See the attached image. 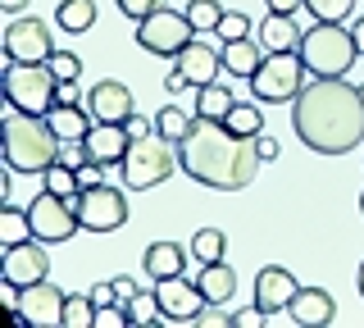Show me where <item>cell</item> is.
Segmentation results:
<instances>
[{
	"label": "cell",
	"mask_w": 364,
	"mask_h": 328,
	"mask_svg": "<svg viewBox=\"0 0 364 328\" xmlns=\"http://www.w3.org/2000/svg\"><path fill=\"white\" fill-rule=\"evenodd\" d=\"M291 123L314 155H346L364 142V96L346 78H314L291 100Z\"/></svg>",
	"instance_id": "cell-1"
},
{
	"label": "cell",
	"mask_w": 364,
	"mask_h": 328,
	"mask_svg": "<svg viewBox=\"0 0 364 328\" xmlns=\"http://www.w3.org/2000/svg\"><path fill=\"white\" fill-rule=\"evenodd\" d=\"M178 160H182V174L196 178L200 187H214V191L250 187L259 164H264L255 137H242L223 119H205V115L191 119L187 137L178 142Z\"/></svg>",
	"instance_id": "cell-2"
},
{
	"label": "cell",
	"mask_w": 364,
	"mask_h": 328,
	"mask_svg": "<svg viewBox=\"0 0 364 328\" xmlns=\"http://www.w3.org/2000/svg\"><path fill=\"white\" fill-rule=\"evenodd\" d=\"M0 146H5V164L9 174H46L55 160L64 155V142L55 137L46 115H5L0 123Z\"/></svg>",
	"instance_id": "cell-3"
},
{
	"label": "cell",
	"mask_w": 364,
	"mask_h": 328,
	"mask_svg": "<svg viewBox=\"0 0 364 328\" xmlns=\"http://www.w3.org/2000/svg\"><path fill=\"white\" fill-rule=\"evenodd\" d=\"M355 32L341 28V23H323L314 18V28H305L301 37V60L314 78H346V69L355 64Z\"/></svg>",
	"instance_id": "cell-4"
},
{
	"label": "cell",
	"mask_w": 364,
	"mask_h": 328,
	"mask_svg": "<svg viewBox=\"0 0 364 328\" xmlns=\"http://www.w3.org/2000/svg\"><path fill=\"white\" fill-rule=\"evenodd\" d=\"M178 164H182V160H178V142H168V137H159V132H151V137H136V142L128 146L119 174H123V183H128L132 191H146V187L168 183Z\"/></svg>",
	"instance_id": "cell-5"
},
{
	"label": "cell",
	"mask_w": 364,
	"mask_h": 328,
	"mask_svg": "<svg viewBox=\"0 0 364 328\" xmlns=\"http://www.w3.org/2000/svg\"><path fill=\"white\" fill-rule=\"evenodd\" d=\"M60 78L50 64H23V60H5V100L23 115H46L55 105Z\"/></svg>",
	"instance_id": "cell-6"
},
{
	"label": "cell",
	"mask_w": 364,
	"mask_h": 328,
	"mask_svg": "<svg viewBox=\"0 0 364 328\" xmlns=\"http://www.w3.org/2000/svg\"><path fill=\"white\" fill-rule=\"evenodd\" d=\"M305 73H310V69H305L301 51H282V55H269L246 83H250V96H255V100H264V105H282V100L301 96Z\"/></svg>",
	"instance_id": "cell-7"
},
{
	"label": "cell",
	"mask_w": 364,
	"mask_h": 328,
	"mask_svg": "<svg viewBox=\"0 0 364 328\" xmlns=\"http://www.w3.org/2000/svg\"><path fill=\"white\" fill-rule=\"evenodd\" d=\"M191 37H196V28H191L187 9L178 14V9L159 5L155 14L136 18V46H141L146 55H159V60H178Z\"/></svg>",
	"instance_id": "cell-8"
},
{
	"label": "cell",
	"mask_w": 364,
	"mask_h": 328,
	"mask_svg": "<svg viewBox=\"0 0 364 328\" xmlns=\"http://www.w3.org/2000/svg\"><path fill=\"white\" fill-rule=\"evenodd\" d=\"M28 219H32V237H41L46 246H60V242H68V237L82 228V219H77V201L55 196V191L32 196Z\"/></svg>",
	"instance_id": "cell-9"
},
{
	"label": "cell",
	"mask_w": 364,
	"mask_h": 328,
	"mask_svg": "<svg viewBox=\"0 0 364 328\" xmlns=\"http://www.w3.org/2000/svg\"><path fill=\"white\" fill-rule=\"evenodd\" d=\"M77 219H82L87 233H114L128 223V196L109 183L82 187L77 191Z\"/></svg>",
	"instance_id": "cell-10"
},
{
	"label": "cell",
	"mask_w": 364,
	"mask_h": 328,
	"mask_svg": "<svg viewBox=\"0 0 364 328\" xmlns=\"http://www.w3.org/2000/svg\"><path fill=\"white\" fill-rule=\"evenodd\" d=\"M55 55V32L41 18H14L5 28V60H23V64H46Z\"/></svg>",
	"instance_id": "cell-11"
},
{
	"label": "cell",
	"mask_w": 364,
	"mask_h": 328,
	"mask_svg": "<svg viewBox=\"0 0 364 328\" xmlns=\"http://www.w3.org/2000/svg\"><path fill=\"white\" fill-rule=\"evenodd\" d=\"M50 274V255H46L41 237H28L18 246H5V260H0V278L14 282V287H32Z\"/></svg>",
	"instance_id": "cell-12"
},
{
	"label": "cell",
	"mask_w": 364,
	"mask_h": 328,
	"mask_svg": "<svg viewBox=\"0 0 364 328\" xmlns=\"http://www.w3.org/2000/svg\"><path fill=\"white\" fill-rule=\"evenodd\" d=\"M18 319L37 328H64V292L46 278L32 287H18Z\"/></svg>",
	"instance_id": "cell-13"
},
{
	"label": "cell",
	"mask_w": 364,
	"mask_h": 328,
	"mask_svg": "<svg viewBox=\"0 0 364 328\" xmlns=\"http://www.w3.org/2000/svg\"><path fill=\"white\" fill-rule=\"evenodd\" d=\"M155 297H159V310H164V319H178V324H191V319L205 310V305H210V301H205V292H200V282H191L187 274L159 278Z\"/></svg>",
	"instance_id": "cell-14"
},
{
	"label": "cell",
	"mask_w": 364,
	"mask_h": 328,
	"mask_svg": "<svg viewBox=\"0 0 364 328\" xmlns=\"http://www.w3.org/2000/svg\"><path fill=\"white\" fill-rule=\"evenodd\" d=\"M87 110H91L96 123H128L136 115L128 83H119V78H105V83L91 87V92H87Z\"/></svg>",
	"instance_id": "cell-15"
},
{
	"label": "cell",
	"mask_w": 364,
	"mask_h": 328,
	"mask_svg": "<svg viewBox=\"0 0 364 328\" xmlns=\"http://www.w3.org/2000/svg\"><path fill=\"white\" fill-rule=\"evenodd\" d=\"M296 292H301V282H296L291 269H282V265H264L255 274V305L264 314H282Z\"/></svg>",
	"instance_id": "cell-16"
},
{
	"label": "cell",
	"mask_w": 364,
	"mask_h": 328,
	"mask_svg": "<svg viewBox=\"0 0 364 328\" xmlns=\"http://www.w3.org/2000/svg\"><path fill=\"white\" fill-rule=\"evenodd\" d=\"M173 69L187 78L191 87H205V83H219V69H223V55L214 46H205V41L191 37L187 46H182V55L173 60Z\"/></svg>",
	"instance_id": "cell-17"
},
{
	"label": "cell",
	"mask_w": 364,
	"mask_h": 328,
	"mask_svg": "<svg viewBox=\"0 0 364 328\" xmlns=\"http://www.w3.org/2000/svg\"><path fill=\"white\" fill-rule=\"evenodd\" d=\"M128 146H132V137H128V128H123V123H96V128H91V137H87V155L100 169H119L123 155H128Z\"/></svg>",
	"instance_id": "cell-18"
},
{
	"label": "cell",
	"mask_w": 364,
	"mask_h": 328,
	"mask_svg": "<svg viewBox=\"0 0 364 328\" xmlns=\"http://www.w3.org/2000/svg\"><path fill=\"white\" fill-rule=\"evenodd\" d=\"M291 324H305V328H318V324H333L337 319V301L328 297L323 287H301L287 305Z\"/></svg>",
	"instance_id": "cell-19"
},
{
	"label": "cell",
	"mask_w": 364,
	"mask_h": 328,
	"mask_svg": "<svg viewBox=\"0 0 364 328\" xmlns=\"http://www.w3.org/2000/svg\"><path fill=\"white\" fill-rule=\"evenodd\" d=\"M46 119H50L55 137H60L64 146L87 142V137H91V128H96V119H91V110H87V105H50V110H46Z\"/></svg>",
	"instance_id": "cell-20"
},
{
	"label": "cell",
	"mask_w": 364,
	"mask_h": 328,
	"mask_svg": "<svg viewBox=\"0 0 364 328\" xmlns=\"http://www.w3.org/2000/svg\"><path fill=\"white\" fill-rule=\"evenodd\" d=\"M187 255H191V246L182 251L178 242H151L146 246V255H141V265H146V278H173V274H182L187 269Z\"/></svg>",
	"instance_id": "cell-21"
},
{
	"label": "cell",
	"mask_w": 364,
	"mask_h": 328,
	"mask_svg": "<svg viewBox=\"0 0 364 328\" xmlns=\"http://www.w3.org/2000/svg\"><path fill=\"white\" fill-rule=\"evenodd\" d=\"M301 37L305 32L296 28V14H269L259 23V46L269 55H282V51H301Z\"/></svg>",
	"instance_id": "cell-22"
},
{
	"label": "cell",
	"mask_w": 364,
	"mask_h": 328,
	"mask_svg": "<svg viewBox=\"0 0 364 328\" xmlns=\"http://www.w3.org/2000/svg\"><path fill=\"white\" fill-rule=\"evenodd\" d=\"M196 282H200V292H205V301H210V305H228V301L237 297V274L223 265V260L205 265V274Z\"/></svg>",
	"instance_id": "cell-23"
},
{
	"label": "cell",
	"mask_w": 364,
	"mask_h": 328,
	"mask_svg": "<svg viewBox=\"0 0 364 328\" xmlns=\"http://www.w3.org/2000/svg\"><path fill=\"white\" fill-rule=\"evenodd\" d=\"M264 46H255L250 37H237V41H223V69L237 73V78H250L264 64V55H259Z\"/></svg>",
	"instance_id": "cell-24"
},
{
	"label": "cell",
	"mask_w": 364,
	"mask_h": 328,
	"mask_svg": "<svg viewBox=\"0 0 364 328\" xmlns=\"http://www.w3.org/2000/svg\"><path fill=\"white\" fill-rule=\"evenodd\" d=\"M55 23H60L64 32H87L91 23H96V0H60V9H55Z\"/></svg>",
	"instance_id": "cell-25"
},
{
	"label": "cell",
	"mask_w": 364,
	"mask_h": 328,
	"mask_svg": "<svg viewBox=\"0 0 364 328\" xmlns=\"http://www.w3.org/2000/svg\"><path fill=\"white\" fill-rule=\"evenodd\" d=\"M237 100H232V92H228L223 83H205V87H196V115H205V119H228V110H232Z\"/></svg>",
	"instance_id": "cell-26"
},
{
	"label": "cell",
	"mask_w": 364,
	"mask_h": 328,
	"mask_svg": "<svg viewBox=\"0 0 364 328\" xmlns=\"http://www.w3.org/2000/svg\"><path fill=\"white\" fill-rule=\"evenodd\" d=\"M28 237H32L28 210H18V206H5V210H0V242H5V246H18V242H28Z\"/></svg>",
	"instance_id": "cell-27"
},
{
	"label": "cell",
	"mask_w": 364,
	"mask_h": 328,
	"mask_svg": "<svg viewBox=\"0 0 364 328\" xmlns=\"http://www.w3.org/2000/svg\"><path fill=\"white\" fill-rule=\"evenodd\" d=\"M41 183H46V191H55V196H68V201H77V169L73 164H64V160H55L50 169L41 174Z\"/></svg>",
	"instance_id": "cell-28"
},
{
	"label": "cell",
	"mask_w": 364,
	"mask_h": 328,
	"mask_svg": "<svg viewBox=\"0 0 364 328\" xmlns=\"http://www.w3.org/2000/svg\"><path fill=\"white\" fill-rule=\"evenodd\" d=\"M223 123L232 132H242V137H259V132H264V110H259L255 100H250V105H232Z\"/></svg>",
	"instance_id": "cell-29"
},
{
	"label": "cell",
	"mask_w": 364,
	"mask_h": 328,
	"mask_svg": "<svg viewBox=\"0 0 364 328\" xmlns=\"http://www.w3.org/2000/svg\"><path fill=\"white\" fill-rule=\"evenodd\" d=\"M223 251H228V233H223V228H200L196 237H191V255H196L200 265L223 260Z\"/></svg>",
	"instance_id": "cell-30"
},
{
	"label": "cell",
	"mask_w": 364,
	"mask_h": 328,
	"mask_svg": "<svg viewBox=\"0 0 364 328\" xmlns=\"http://www.w3.org/2000/svg\"><path fill=\"white\" fill-rule=\"evenodd\" d=\"M64 328H96V301H91V292L87 297H64Z\"/></svg>",
	"instance_id": "cell-31"
},
{
	"label": "cell",
	"mask_w": 364,
	"mask_h": 328,
	"mask_svg": "<svg viewBox=\"0 0 364 328\" xmlns=\"http://www.w3.org/2000/svg\"><path fill=\"white\" fill-rule=\"evenodd\" d=\"M187 128H191V115H182L178 105H164L155 115V132H159V137H168V142H182V137H187Z\"/></svg>",
	"instance_id": "cell-32"
},
{
	"label": "cell",
	"mask_w": 364,
	"mask_h": 328,
	"mask_svg": "<svg viewBox=\"0 0 364 328\" xmlns=\"http://www.w3.org/2000/svg\"><path fill=\"white\" fill-rule=\"evenodd\" d=\"M128 319L132 324H164V310H159V297L155 292H136V297L128 301Z\"/></svg>",
	"instance_id": "cell-33"
},
{
	"label": "cell",
	"mask_w": 364,
	"mask_h": 328,
	"mask_svg": "<svg viewBox=\"0 0 364 328\" xmlns=\"http://www.w3.org/2000/svg\"><path fill=\"white\" fill-rule=\"evenodd\" d=\"M187 18L196 32H219L223 9H219V0H187Z\"/></svg>",
	"instance_id": "cell-34"
},
{
	"label": "cell",
	"mask_w": 364,
	"mask_h": 328,
	"mask_svg": "<svg viewBox=\"0 0 364 328\" xmlns=\"http://www.w3.org/2000/svg\"><path fill=\"white\" fill-rule=\"evenodd\" d=\"M305 9H310L314 18H323V23H341V18L355 9V0H305Z\"/></svg>",
	"instance_id": "cell-35"
},
{
	"label": "cell",
	"mask_w": 364,
	"mask_h": 328,
	"mask_svg": "<svg viewBox=\"0 0 364 328\" xmlns=\"http://www.w3.org/2000/svg\"><path fill=\"white\" fill-rule=\"evenodd\" d=\"M46 64L55 69V78H60V83H77V73H82V60H77L73 51H55Z\"/></svg>",
	"instance_id": "cell-36"
},
{
	"label": "cell",
	"mask_w": 364,
	"mask_h": 328,
	"mask_svg": "<svg viewBox=\"0 0 364 328\" xmlns=\"http://www.w3.org/2000/svg\"><path fill=\"white\" fill-rule=\"evenodd\" d=\"M123 324H132V319H128V305H123V301L96 305V328H123Z\"/></svg>",
	"instance_id": "cell-37"
},
{
	"label": "cell",
	"mask_w": 364,
	"mask_h": 328,
	"mask_svg": "<svg viewBox=\"0 0 364 328\" xmlns=\"http://www.w3.org/2000/svg\"><path fill=\"white\" fill-rule=\"evenodd\" d=\"M250 32V18L246 14H228L223 9V18H219V41H237V37H246Z\"/></svg>",
	"instance_id": "cell-38"
},
{
	"label": "cell",
	"mask_w": 364,
	"mask_h": 328,
	"mask_svg": "<svg viewBox=\"0 0 364 328\" xmlns=\"http://www.w3.org/2000/svg\"><path fill=\"white\" fill-rule=\"evenodd\" d=\"M191 324H196V328H232V314H228L223 305H205Z\"/></svg>",
	"instance_id": "cell-39"
},
{
	"label": "cell",
	"mask_w": 364,
	"mask_h": 328,
	"mask_svg": "<svg viewBox=\"0 0 364 328\" xmlns=\"http://www.w3.org/2000/svg\"><path fill=\"white\" fill-rule=\"evenodd\" d=\"M264 319H269V314L259 310V305H246V310L232 314V328H264Z\"/></svg>",
	"instance_id": "cell-40"
},
{
	"label": "cell",
	"mask_w": 364,
	"mask_h": 328,
	"mask_svg": "<svg viewBox=\"0 0 364 328\" xmlns=\"http://www.w3.org/2000/svg\"><path fill=\"white\" fill-rule=\"evenodd\" d=\"M159 5H164V0H119V9L128 18H146V14H155Z\"/></svg>",
	"instance_id": "cell-41"
},
{
	"label": "cell",
	"mask_w": 364,
	"mask_h": 328,
	"mask_svg": "<svg viewBox=\"0 0 364 328\" xmlns=\"http://www.w3.org/2000/svg\"><path fill=\"white\" fill-rule=\"evenodd\" d=\"M100 174H109V169H100L96 160H87L82 169H77V187H96V183H100Z\"/></svg>",
	"instance_id": "cell-42"
},
{
	"label": "cell",
	"mask_w": 364,
	"mask_h": 328,
	"mask_svg": "<svg viewBox=\"0 0 364 328\" xmlns=\"http://www.w3.org/2000/svg\"><path fill=\"white\" fill-rule=\"evenodd\" d=\"M123 128H128V137L136 142V137H151V132H155V123H151V119H146V115H132L128 123H123Z\"/></svg>",
	"instance_id": "cell-43"
},
{
	"label": "cell",
	"mask_w": 364,
	"mask_h": 328,
	"mask_svg": "<svg viewBox=\"0 0 364 328\" xmlns=\"http://www.w3.org/2000/svg\"><path fill=\"white\" fill-rule=\"evenodd\" d=\"M255 146H259V160H278V151H282V146H278V137H269V132H259V137H255Z\"/></svg>",
	"instance_id": "cell-44"
},
{
	"label": "cell",
	"mask_w": 364,
	"mask_h": 328,
	"mask_svg": "<svg viewBox=\"0 0 364 328\" xmlns=\"http://www.w3.org/2000/svg\"><path fill=\"white\" fill-rule=\"evenodd\" d=\"M55 105H82V96H77V83H60V92H55Z\"/></svg>",
	"instance_id": "cell-45"
},
{
	"label": "cell",
	"mask_w": 364,
	"mask_h": 328,
	"mask_svg": "<svg viewBox=\"0 0 364 328\" xmlns=\"http://www.w3.org/2000/svg\"><path fill=\"white\" fill-rule=\"evenodd\" d=\"M91 301H96V305H114V301H119L114 282H96V287H91Z\"/></svg>",
	"instance_id": "cell-46"
},
{
	"label": "cell",
	"mask_w": 364,
	"mask_h": 328,
	"mask_svg": "<svg viewBox=\"0 0 364 328\" xmlns=\"http://www.w3.org/2000/svg\"><path fill=\"white\" fill-rule=\"evenodd\" d=\"M114 292H119V301H123V305H128V301H132V297H136L141 287H136L132 278H114Z\"/></svg>",
	"instance_id": "cell-47"
},
{
	"label": "cell",
	"mask_w": 364,
	"mask_h": 328,
	"mask_svg": "<svg viewBox=\"0 0 364 328\" xmlns=\"http://www.w3.org/2000/svg\"><path fill=\"white\" fill-rule=\"evenodd\" d=\"M264 5H269V14H296L305 0H264Z\"/></svg>",
	"instance_id": "cell-48"
},
{
	"label": "cell",
	"mask_w": 364,
	"mask_h": 328,
	"mask_svg": "<svg viewBox=\"0 0 364 328\" xmlns=\"http://www.w3.org/2000/svg\"><path fill=\"white\" fill-rule=\"evenodd\" d=\"M164 87H168V92H173V96H178V92H187V87H191V83H187V78H182L178 69H173V73H168V78H164Z\"/></svg>",
	"instance_id": "cell-49"
},
{
	"label": "cell",
	"mask_w": 364,
	"mask_h": 328,
	"mask_svg": "<svg viewBox=\"0 0 364 328\" xmlns=\"http://www.w3.org/2000/svg\"><path fill=\"white\" fill-rule=\"evenodd\" d=\"M350 32H355V46H360V55H364V18H360V23L350 28Z\"/></svg>",
	"instance_id": "cell-50"
},
{
	"label": "cell",
	"mask_w": 364,
	"mask_h": 328,
	"mask_svg": "<svg viewBox=\"0 0 364 328\" xmlns=\"http://www.w3.org/2000/svg\"><path fill=\"white\" fill-rule=\"evenodd\" d=\"M0 5H5V9H9V14H18V9H23V5H28V0H0Z\"/></svg>",
	"instance_id": "cell-51"
},
{
	"label": "cell",
	"mask_w": 364,
	"mask_h": 328,
	"mask_svg": "<svg viewBox=\"0 0 364 328\" xmlns=\"http://www.w3.org/2000/svg\"><path fill=\"white\" fill-rule=\"evenodd\" d=\"M355 282H360V297H364V265H360V278Z\"/></svg>",
	"instance_id": "cell-52"
},
{
	"label": "cell",
	"mask_w": 364,
	"mask_h": 328,
	"mask_svg": "<svg viewBox=\"0 0 364 328\" xmlns=\"http://www.w3.org/2000/svg\"><path fill=\"white\" fill-rule=\"evenodd\" d=\"M360 210H364V191H360Z\"/></svg>",
	"instance_id": "cell-53"
},
{
	"label": "cell",
	"mask_w": 364,
	"mask_h": 328,
	"mask_svg": "<svg viewBox=\"0 0 364 328\" xmlns=\"http://www.w3.org/2000/svg\"><path fill=\"white\" fill-rule=\"evenodd\" d=\"M360 96H364V87H360Z\"/></svg>",
	"instance_id": "cell-54"
}]
</instances>
